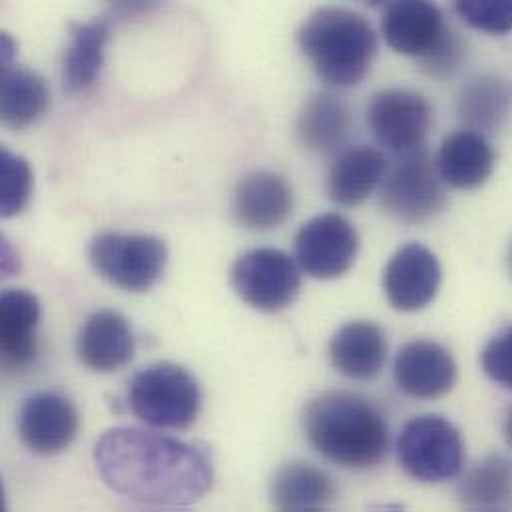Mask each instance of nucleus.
Instances as JSON below:
<instances>
[{
  "mask_svg": "<svg viewBox=\"0 0 512 512\" xmlns=\"http://www.w3.org/2000/svg\"><path fill=\"white\" fill-rule=\"evenodd\" d=\"M437 168L443 184L457 190H477L495 170V150L483 134L457 130L443 140Z\"/></svg>",
  "mask_w": 512,
  "mask_h": 512,
  "instance_id": "obj_18",
  "label": "nucleus"
},
{
  "mask_svg": "<svg viewBox=\"0 0 512 512\" xmlns=\"http://www.w3.org/2000/svg\"><path fill=\"white\" fill-rule=\"evenodd\" d=\"M503 431H505V439H507V443L512 447V407L509 409L507 417H505V427H503Z\"/></svg>",
  "mask_w": 512,
  "mask_h": 512,
  "instance_id": "obj_31",
  "label": "nucleus"
},
{
  "mask_svg": "<svg viewBox=\"0 0 512 512\" xmlns=\"http://www.w3.org/2000/svg\"><path fill=\"white\" fill-rule=\"evenodd\" d=\"M106 42L108 24L104 20L70 24V44L62 62V82L68 92H82L96 82Z\"/></svg>",
  "mask_w": 512,
  "mask_h": 512,
  "instance_id": "obj_26",
  "label": "nucleus"
},
{
  "mask_svg": "<svg viewBox=\"0 0 512 512\" xmlns=\"http://www.w3.org/2000/svg\"><path fill=\"white\" fill-rule=\"evenodd\" d=\"M459 116L473 132H497L512 114V80L501 74H481L459 94Z\"/></svg>",
  "mask_w": 512,
  "mask_h": 512,
  "instance_id": "obj_23",
  "label": "nucleus"
},
{
  "mask_svg": "<svg viewBox=\"0 0 512 512\" xmlns=\"http://www.w3.org/2000/svg\"><path fill=\"white\" fill-rule=\"evenodd\" d=\"M297 42L317 76L341 88L359 84L377 54L369 20L341 6L313 10L297 30Z\"/></svg>",
  "mask_w": 512,
  "mask_h": 512,
  "instance_id": "obj_3",
  "label": "nucleus"
},
{
  "mask_svg": "<svg viewBox=\"0 0 512 512\" xmlns=\"http://www.w3.org/2000/svg\"><path fill=\"white\" fill-rule=\"evenodd\" d=\"M230 277L242 301L267 313L291 305L301 289L297 263L275 248H257L238 257Z\"/></svg>",
  "mask_w": 512,
  "mask_h": 512,
  "instance_id": "obj_8",
  "label": "nucleus"
},
{
  "mask_svg": "<svg viewBox=\"0 0 512 512\" xmlns=\"http://www.w3.org/2000/svg\"><path fill=\"white\" fill-rule=\"evenodd\" d=\"M393 377L405 395L431 401L447 395L455 387L457 363L441 343L417 339L397 353Z\"/></svg>",
  "mask_w": 512,
  "mask_h": 512,
  "instance_id": "obj_14",
  "label": "nucleus"
},
{
  "mask_svg": "<svg viewBox=\"0 0 512 512\" xmlns=\"http://www.w3.org/2000/svg\"><path fill=\"white\" fill-rule=\"evenodd\" d=\"M351 132V112L339 98L331 94H313L303 104L295 134L303 148L329 154L339 150Z\"/></svg>",
  "mask_w": 512,
  "mask_h": 512,
  "instance_id": "obj_22",
  "label": "nucleus"
},
{
  "mask_svg": "<svg viewBox=\"0 0 512 512\" xmlns=\"http://www.w3.org/2000/svg\"><path fill=\"white\" fill-rule=\"evenodd\" d=\"M455 12L473 28L505 36L512 32V0L503 2H479V0H467L457 2Z\"/></svg>",
  "mask_w": 512,
  "mask_h": 512,
  "instance_id": "obj_28",
  "label": "nucleus"
},
{
  "mask_svg": "<svg viewBox=\"0 0 512 512\" xmlns=\"http://www.w3.org/2000/svg\"><path fill=\"white\" fill-rule=\"evenodd\" d=\"M311 447L345 469H371L389 449V425L367 397L349 391H327L303 413Z\"/></svg>",
  "mask_w": 512,
  "mask_h": 512,
  "instance_id": "obj_2",
  "label": "nucleus"
},
{
  "mask_svg": "<svg viewBox=\"0 0 512 512\" xmlns=\"http://www.w3.org/2000/svg\"><path fill=\"white\" fill-rule=\"evenodd\" d=\"M463 512H505L512 503V459L489 455L461 481L457 491Z\"/></svg>",
  "mask_w": 512,
  "mask_h": 512,
  "instance_id": "obj_25",
  "label": "nucleus"
},
{
  "mask_svg": "<svg viewBox=\"0 0 512 512\" xmlns=\"http://www.w3.org/2000/svg\"><path fill=\"white\" fill-rule=\"evenodd\" d=\"M293 208L289 184L271 172H254L240 180L232 212L234 220L248 230L265 232L281 226Z\"/></svg>",
  "mask_w": 512,
  "mask_h": 512,
  "instance_id": "obj_16",
  "label": "nucleus"
},
{
  "mask_svg": "<svg viewBox=\"0 0 512 512\" xmlns=\"http://www.w3.org/2000/svg\"><path fill=\"white\" fill-rule=\"evenodd\" d=\"M505 512H512V509H509V511H505Z\"/></svg>",
  "mask_w": 512,
  "mask_h": 512,
  "instance_id": "obj_34",
  "label": "nucleus"
},
{
  "mask_svg": "<svg viewBox=\"0 0 512 512\" xmlns=\"http://www.w3.org/2000/svg\"><path fill=\"white\" fill-rule=\"evenodd\" d=\"M80 417L70 399L44 391L26 399L18 415L22 443L38 455H58L76 439Z\"/></svg>",
  "mask_w": 512,
  "mask_h": 512,
  "instance_id": "obj_13",
  "label": "nucleus"
},
{
  "mask_svg": "<svg viewBox=\"0 0 512 512\" xmlns=\"http://www.w3.org/2000/svg\"><path fill=\"white\" fill-rule=\"evenodd\" d=\"M16 269H18V257L14 256V252H12V248L8 246V242L2 240V271H4L6 275H10V273H14Z\"/></svg>",
  "mask_w": 512,
  "mask_h": 512,
  "instance_id": "obj_30",
  "label": "nucleus"
},
{
  "mask_svg": "<svg viewBox=\"0 0 512 512\" xmlns=\"http://www.w3.org/2000/svg\"><path fill=\"white\" fill-rule=\"evenodd\" d=\"M0 347L8 369L28 365L38 351V297L26 289H6L0 297Z\"/></svg>",
  "mask_w": 512,
  "mask_h": 512,
  "instance_id": "obj_20",
  "label": "nucleus"
},
{
  "mask_svg": "<svg viewBox=\"0 0 512 512\" xmlns=\"http://www.w3.org/2000/svg\"><path fill=\"white\" fill-rule=\"evenodd\" d=\"M483 371L497 385L512 389V325L501 329L481 353Z\"/></svg>",
  "mask_w": 512,
  "mask_h": 512,
  "instance_id": "obj_29",
  "label": "nucleus"
},
{
  "mask_svg": "<svg viewBox=\"0 0 512 512\" xmlns=\"http://www.w3.org/2000/svg\"><path fill=\"white\" fill-rule=\"evenodd\" d=\"M136 351L128 319L112 309L92 313L76 339L78 359L96 373H114L126 367Z\"/></svg>",
  "mask_w": 512,
  "mask_h": 512,
  "instance_id": "obj_15",
  "label": "nucleus"
},
{
  "mask_svg": "<svg viewBox=\"0 0 512 512\" xmlns=\"http://www.w3.org/2000/svg\"><path fill=\"white\" fill-rule=\"evenodd\" d=\"M269 497L275 512H329L337 489L323 469L291 461L273 475Z\"/></svg>",
  "mask_w": 512,
  "mask_h": 512,
  "instance_id": "obj_17",
  "label": "nucleus"
},
{
  "mask_svg": "<svg viewBox=\"0 0 512 512\" xmlns=\"http://www.w3.org/2000/svg\"><path fill=\"white\" fill-rule=\"evenodd\" d=\"M357 252L359 234L341 214L315 216L295 236L297 263L315 279L345 275L353 267Z\"/></svg>",
  "mask_w": 512,
  "mask_h": 512,
  "instance_id": "obj_9",
  "label": "nucleus"
},
{
  "mask_svg": "<svg viewBox=\"0 0 512 512\" xmlns=\"http://www.w3.org/2000/svg\"><path fill=\"white\" fill-rule=\"evenodd\" d=\"M445 204L447 196L437 162L423 148L405 154L385 178L381 206L389 216L401 222H427L435 218Z\"/></svg>",
  "mask_w": 512,
  "mask_h": 512,
  "instance_id": "obj_7",
  "label": "nucleus"
},
{
  "mask_svg": "<svg viewBox=\"0 0 512 512\" xmlns=\"http://www.w3.org/2000/svg\"><path fill=\"white\" fill-rule=\"evenodd\" d=\"M50 106L46 80L24 66H2L0 118L8 128L22 130L38 122Z\"/></svg>",
  "mask_w": 512,
  "mask_h": 512,
  "instance_id": "obj_24",
  "label": "nucleus"
},
{
  "mask_svg": "<svg viewBox=\"0 0 512 512\" xmlns=\"http://www.w3.org/2000/svg\"><path fill=\"white\" fill-rule=\"evenodd\" d=\"M94 269L112 285L126 291H148L164 273L168 248L156 236L106 232L88 250Z\"/></svg>",
  "mask_w": 512,
  "mask_h": 512,
  "instance_id": "obj_6",
  "label": "nucleus"
},
{
  "mask_svg": "<svg viewBox=\"0 0 512 512\" xmlns=\"http://www.w3.org/2000/svg\"><path fill=\"white\" fill-rule=\"evenodd\" d=\"M383 512H403V511H383Z\"/></svg>",
  "mask_w": 512,
  "mask_h": 512,
  "instance_id": "obj_33",
  "label": "nucleus"
},
{
  "mask_svg": "<svg viewBox=\"0 0 512 512\" xmlns=\"http://www.w3.org/2000/svg\"><path fill=\"white\" fill-rule=\"evenodd\" d=\"M387 44L405 56H413L425 66L455 36L447 26L439 6L425 0L391 2L381 20Z\"/></svg>",
  "mask_w": 512,
  "mask_h": 512,
  "instance_id": "obj_11",
  "label": "nucleus"
},
{
  "mask_svg": "<svg viewBox=\"0 0 512 512\" xmlns=\"http://www.w3.org/2000/svg\"><path fill=\"white\" fill-rule=\"evenodd\" d=\"M132 413L158 429H188L198 419L202 391L194 375L176 363H154L138 371L128 387Z\"/></svg>",
  "mask_w": 512,
  "mask_h": 512,
  "instance_id": "obj_4",
  "label": "nucleus"
},
{
  "mask_svg": "<svg viewBox=\"0 0 512 512\" xmlns=\"http://www.w3.org/2000/svg\"><path fill=\"white\" fill-rule=\"evenodd\" d=\"M509 267H511V273H512V244H511V248H509Z\"/></svg>",
  "mask_w": 512,
  "mask_h": 512,
  "instance_id": "obj_32",
  "label": "nucleus"
},
{
  "mask_svg": "<svg viewBox=\"0 0 512 512\" xmlns=\"http://www.w3.org/2000/svg\"><path fill=\"white\" fill-rule=\"evenodd\" d=\"M387 160L371 146H355L341 152L329 170V198L345 208L365 202L385 180Z\"/></svg>",
  "mask_w": 512,
  "mask_h": 512,
  "instance_id": "obj_21",
  "label": "nucleus"
},
{
  "mask_svg": "<svg viewBox=\"0 0 512 512\" xmlns=\"http://www.w3.org/2000/svg\"><path fill=\"white\" fill-rule=\"evenodd\" d=\"M329 357L341 375L355 381L373 379L387 361V335L371 321H351L333 335Z\"/></svg>",
  "mask_w": 512,
  "mask_h": 512,
  "instance_id": "obj_19",
  "label": "nucleus"
},
{
  "mask_svg": "<svg viewBox=\"0 0 512 512\" xmlns=\"http://www.w3.org/2000/svg\"><path fill=\"white\" fill-rule=\"evenodd\" d=\"M32 192V170L22 156L8 148L0 150V214L12 218L20 214Z\"/></svg>",
  "mask_w": 512,
  "mask_h": 512,
  "instance_id": "obj_27",
  "label": "nucleus"
},
{
  "mask_svg": "<svg viewBox=\"0 0 512 512\" xmlns=\"http://www.w3.org/2000/svg\"><path fill=\"white\" fill-rule=\"evenodd\" d=\"M443 269L437 256L423 244H407L389 259L383 271V289L399 311L425 309L439 293Z\"/></svg>",
  "mask_w": 512,
  "mask_h": 512,
  "instance_id": "obj_12",
  "label": "nucleus"
},
{
  "mask_svg": "<svg viewBox=\"0 0 512 512\" xmlns=\"http://www.w3.org/2000/svg\"><path fill=\"white\" fill-rule=\"evenodd\" d=\"M94 461L114 493L156 511L190 509L214 485L206 451L136 427L106 431L96 443Z\"/></svg>",
  "mask_w": 512,
  "mask_h": 512,
  "instance_id": "obj_1",
  "label": "nucleus"
},
{
  "mask_svg": "<svg viewBox=\"0 0 512 512\" xmlns=\"http://www.w3.org/2000/svg\"><path fill=\"white\" fill-rule=\"evenodd\" d=\"M367 122L383 146L411 154L423 148L433 124V108L415 90L389 88L373 96L367 108Z\"/></svg>",
  "mask_w": 512,
  "mask_h": 512,
  "instance_id": "obj_10",
  "label": "nucleus"
},
{
  "mask_svg": "<svg viewBox=\"0 0 512 512\" xmlns=\"http://www.w3.org/2000/svg\"><path fill=\"white\" fill-rule=\"evenodd\" d=\"M397 457L407 475L423 483H443L463 471L465 443L459 429L441 415L411 419L397 441Z\"/></svg>",
  "mask_w": 512,
  "mask_h": 512,
  "instance_id": "obj_5",
  "label": "nucleus"
}]
</instances>
